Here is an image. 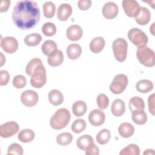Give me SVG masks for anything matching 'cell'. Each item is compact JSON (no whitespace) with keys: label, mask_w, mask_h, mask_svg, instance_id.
<instances>
[{"label":"cell","mask_w":155,"mask_h":155,"mask_svg":"<svg viewBox=\"0 0 155 155\" xmlns=\"http://www.w3.org/2000/svg\"><path fill=\"white\" fill-rule=\"evenodd\" d=\"M12 19L15 25L21 30L33 28L40 19V10L38 4L30 0L17 2L12 12Z\"/></svg>","instance_id":"6da1fadb"},{"label":"cell","mask_w":155,"mask_h":155,"mask_svg":"<svg viewBox=\"0 0 155 155\" xmlns=\"http://www.w3.org/2000/svg\"><path fill=\"white\" fill-rule=\"evenodd\" d=\"M70 117V111L65 108H61L50 118V125L54 130H61L67 125Z\"/></svg>","instance_id":"7a4b0ae2"},{"label":"cell","mask_w":155,"mask_h":155,"mask_svg":"<svg viewBox=\"0 0 155 155\" xmlns=\"http://www.w3.org/2000/svg\"><path fill=\"white\" fill-rule=\"evenodd\" d=\"M136 56L139 62L147 67H153L154 66V52L147 45L139 47Z\"/></svg>","instance_id":"3957f363"},{"label":"cell","mask_w":155,"mask_h":155,"mask_svg":"<svg viewBox=\"0 0 155 155\" xmlns=\"http://www.w3.org/2000/svg\"><path fill=\"white\" fill-rule=\"evenodd\" d=\"M112 49L116 59L119 62H124L127 55L128 44L124 38H117L112 44Z\"/></svg>","instance_id":"277c9868"},{"label":"cell","mask_w":155,"mask_h":155,"mask_svg":"<svg viewBox=\"0 0 155 155\" xmlns=\"http://www.w3.org/2000/svg\"><path fill=\"white\" fill-rule=\"evenodd\" d=\"M47 82L46 70L42 64L39 65L33 71L30 78L31 85L36 88L42 87Z\"/></svg>","instance_id":"5b68a950"},{"label":"cell","mask_w":155,"mask_h":155,"mask_svg":"<svg viewBox=\"0 0 155 155\" xmlns=\"http://www.w3.org/2000/svg\"><path fill=\"white\" fill-rule=\"evenodd\" d=\"M129 40L136 47L146 45L148 41L147 35L138 28H133L128 32Z\"/></svg>","instance_id":"8992f818"},{"label":"cell","mask_w":155,"mask_h":155,"mask_svg":"<svg viewBox=\"0 0 155 155\" xmlns=\"http://www.w3.org/2000/svg\"><path fill=\"white\" fill-rule=\"evenodd\" d=\"M128 82L127 76L124 74H117L113 79L110 85V90L116 94H119L124 92Z\"/></svg>","instance_id":"52a82bcc"},{"label":"cell","mask_w":155,"mask_h":155,"mask_svg":"<svg viewBox=\"0 0 155 155\" xmlns=\"http://www.w3.org/2000/svg\"><path fill=\"white\" fill-rule=\"evenodd\" d=\"M19 130L18 123L10 121L2 124L0 127V135L3 138L10 137L16 134Z\"/></svg>","instance_id":"ba28073f"},{"label":"cell","mask_w":155,"mask_h":155,"mask_svg":"<svg viewBox=\"0 0 155 155\" xmlns=\"http://www.w3.org/2000/svg\"><path fill=\"white\" fill-rule=\"evenodd\" d=\"M122 7L125 14L130 18H136L140 8L139 3L134 0H124Z\"/></svg>","instance_id":"9c48e42d"},{"label":"cell","mask_w":155,"mask_h":155,"mask_svg":"<svg viewBox=\"0 0 155 155\" xmlns=\"http://www.w3.org/2000/svg\"><path fill=\"white\" fill-rule=\"evenodd\" d=\"M18 45L17 39L13 37L7 36L1 39V47L7 53H15L18 50Z\"/></svg>","instance_id":"30bf717a"},{"label":"cell","mask_w":155,"mask_h":155,"mask_svg":"<svg viewBox=\"0 0 155 155\" xmlns=\"http://www.w3.org/2000/svg\"><path fill=\"white\" fill-rule=\"evenodd\" d=\"M38 93L31 90L24 91L21 95V101L26 107L35 106L38 103Z\"/></svg>","instance_id":"8fae6325"},{"label":"cell","mask_w":155,"mask_h":155,"mask_svg":"<svg viewBox=\"0 0 155 155\" xmlns=\"http://www.w3.org/2000/svg\"><path fill=\"white\" fill-rule=\"evenodd\" d=\"M105 120V115L101 110L94 109L90 113L88 116L89 122L93 126L99 127L104 123Z\"/></svg>","instance_id":"7c38bea8"},{"label":"cell","mask_w":155,"mask_h":155,"mask_svg":"<svg viewBox=\"0 0 155 155\" xmlns=\"http://www.w3.org/2000/svg\"><path fill=\"white\" fill-rule=\"evenodd\" d=\"M119 12L118 6L113 2L105 3L102 7L103 16L108 19H112L116 18Z\"/></svg>","instance_id":"4fadbf2b"},{"label":"cell","mask_w":155,"mask_h":155,"mask_svg":"<svg viewBox=\"0 0 155 155\" xmlns=\"http://www.w3.org/2000/svg\"><path fill=\"white\" fill-rule=\"evenodd\" d=\"M83 35L82 28L78 25H70L66 31L67 38L71 41H76L79 40Z\"/></svg>","instance_id":"5bb4252c"},{"label":"cell","mask_w":155,"mask_h":155,"mask_svg":"<svg viewBox=\"0 0 155 155\" xmlns=\"http://www.w3.org/2000/svg\"><path fill=\"white\" fill-rule=\"evenodd\" d=\"M72 13V7L69 4H61L57 10V17L58 19L65 21L71 16Z\"/></svg>","instance_id":"9a60e30c"},{"label":"cell","mask_w":155,"mask_h":155,"mask_svg":"<svg viewBox=\"0 0 155 155\" xmlns=\"http://www.w3.org/2000/svg\"><path fill=\"white\" fill-rule=\"evenodd\" d=\"M64 61L63 53L60 50H56L48 56L47 62L51 67H57L62 64Z\"/></svg>","instance_id":"2e32d148"},{"label":"cell","mask_w":155,"mask_h":155,"mask_svg":"<svg viewBox=\"0 0 155 155\" xmlns=\"http://www.w3.org/2000/svg\"><path fill=\"white\" fill-rule=\"evenodd\" d=\"M134 18L136 22L138 24L140 25H145L150 21L151 13L147 8L140 7L139 14Z\"/></svg>","instance_id":"e0dca14e"},{"label":"cell","mask_w":155,"mask_h":155,"mask_svg":"<svg viewBox=\"0 0 155 155\" xmlns=\"http://www.w3.org/2000/svg\"><path fill=\"white\" fill-rule=\"evenodd\" d=\"M111 111L114 116H122L125 111V105L124 101L120 99L114 100L111 106Z\"/></svg>","instance_id":"ac0fdd59"},{"label":"cell","mask_w":155,"mask_h":155,"mask_svg":"<svg viewBox=\"0 0 155 155\" xmlns=\"http://www.w3.org/2000/svg\"><path fill=\"white\" fill-rule=\"evenodd\" d=\"M105 44V39L101 36L94 38L90 43V49L94 53L101 52L104 48Z\"/></svg>","instance_id":"d6986e66"},{"label":"cell","mask_w":155,"mask_h":155,"mask_svg":"<svg viewBox=\"0 0 155 155\" xmlns=\"http://www.w3.org/2000/svg\"><path fill=\"white\" fill-rule=\"evenodd\" d=\"M48 97L49 102L54 106L59 105L64 101V96L62 93L56 89L51 90L48 94Z\"/></svg>","instance_id":"ffe728a7"},{"label":"cell","mask_w":155,"mask_h":155,"mask_svg":"<svg viewBox=\"0 0 155 155\" xmlns=\"http://www.w3.org/2000/svg\"><path fill=\"white\" fill-rule=\"evenodd\" d=\"M118 131L121 137L124 138H128L134 134V128L128 122H123L119 125Z\"/></svg>","instance_id":"44dd1931"},{"label":"cell","mask_w":155,"mask_h":155,"mask_svg":"<svg viewBox=\"0 0 155 155\" xmlns=\"http://www.w3.org/2000/svg\"><path fill=\"white\" fill-rule=\"evenodd\" d=\"M82 53L81 47L78 44H71L67 48V54L69 59L75 60L79 58Z\"/></svg>","instance_id":"7402d4cb"},{"label":"cell","mask_w":155,"mask_h":155,"mask_svg":"<svg viewBox=\"0 0 155 155\" xmlns=\"http://www.w3.org/2000/svg\"><path fill=\"white\" fill-rule=\"evenodd\" d=\"M133 121L137 125H143L147 121V115L144 110H138L131 111Z\"/></svg>","instance_id":"603a6c76"},{"label":"cell","mask_w":155,"mask_h":155,"mask_svg":"<svg viewBox=\"0 0 155 155\" xmlns=\"http://www.w3.org/2000/svg\"><path fill=\"white\" fill-rule=\"evenodd\" d=\"M87 110V105L83 101H76L72 106L73 113L77 117H81L83 116L86 113Z\"/></svg>","instance_id":"cb8c5ba5"},{"label":"cell","mask_w":155,"mask_h":155,"mask_svg":"<svg viewBox=\"0 0 155 155\" xmlns=\"http://www.w3.org/2000/svg\"><path fill=\"white\" fill-rule=\"evenodd\" d=\"M93 143H94L93 137L90 135L85 134L78 139L76 145L81 150L85 151V150Z\"/></svg>","instance_id":"d4e9b609"},{"label":"cell","mask_w":155,"mask_h":155,"mask_svg":"<svg viewBox=\"0 0 155 155\" xmlns=\"http://www.w3.org/2000/svg\"><path fill=\"white\" fill-rule=\"evenodd\" d=\"M136 87L138 91L142 93H147L153 90V84L150 80L142 79L137 82Z\"/></svg>","instance_id":"484cf974"},{"label":"cell","mask_w":155,"mask_h":155,"mask_svg":"<svg viewBox=\"0 0 155 155\" xmlns=\"http://www.w3.org/2000/svg\"><path fill=\"white\" fill-rule=\"evenodd\" d=\"M35 136V132L30 129H24L18 134V139L23 143H28L31 142Z\"/></svg>","instance_id":"4316f807"},{"label":"cell","mask_w":155,"mask_h":155,"mask_svg":"<svg viewBox=\"0 0 155 155\" xmlns=\"http://www.w3.org/2000/svg\"><path fill=\"white\" fill-rule=\"evenodd\" d=\"M129 108L131 111L138 110H144L145 104L143 100L138 96L131 97L129 101Z\"/></svg>","instance_id":"83f0119b"},{"label":"cell","mask_w":155,"mask_h":155,"mask_svg":"<svg viewBox=\"0 0 155 155\" xmlns=\"http://www.w3.org/2000/svg\"><path fill=\"white\" fill-rule=\"evenodd\" d=\"M42 41V36L39 33H31L25 36L24 39L25 44L30 47L36 46Z\"/></svg>","instance_id":"f1b7e54d"},{"label":"cell","mask_w":155,"mask_h":155,"mask_svg":"<svg viewBox=\"0 0 155 155\" xmlns=\"http://www.w3.org/2000/svg\"><path fill=\"white\" fill-rule=\"evenodd\" d=\"M41 50L45 55L48 56L57 50V44L52 40H47L42 45Z\"/></svg>","instance_id":"f546056e"},{"label":"cell","mask_w":155,"mask_h":155,"mask_svg":"<svg viewBox=\"0 0 155 155\" xmlns=\"http://www.w3.org/2000/svg\"><path fill=\"white\" fill-rule=\"evenodd\" d=\"M44 15L47 18H52L55 14L56 6L54 3L51 1H47L43 4L42 6Z\"/></svg>","instance_id":"4dcf8cb0"},{"label":"cell","mask_w":155,"mask_h":155,"mask_svg":"<svg viewBox=\"0 0 155 155\" xmlns=\"http://www.w3.org/2000/svg\"><path fill=\"white\" fill-rule=\"evenodd\" d=\"M111 137L110 131L106 128L101 130L96 136V140L100 145H104L108 143Z\"/></svg>","instance_id":"1f68e13d"},{"label":"cell","mask_w":155,"mask_h":155,"mask_svg":"<svg viewBox=\"0 0 155 155\" xmlns=\"http://www.w3.org/2000/svg\"><path fill=\"white\" fill-rule=\"evenodd\" d=\"M73 136L70 133L65 132L59 134L56 137L57 143L62 146H66L69 145L73 140Z\"/></svg>","instance_id":"d6a6232c"},{"label":"cell","mask_w":155,"mask_h":155,"mask_svg":"<svg viewBox=\"0 0 155 155\" xmlns=\"http://www.w3.org/2000/svg\"><path fill=\"white\" fill-rule=\"evenodd\" d=\"M140 148L136 144H130L124 148L119 153L120 155H139Z\"/></svg>","instance_id":"836d02e7"},{"label":"cell","mask_w":155,"mask_h":155,"mask_svg":"<svg viewBox=\"0 0 155 155\" xmlns=\"http://www.w3.org/2000/svg\"><path fill=\"white\" fill-rule=\"evenodd\" d=\"M86 128V122L84 119H77L72 124L71 129L75 133H80Z\"/></svg>","instance_id":"e575fe53"},{"label":"cell","mask_w":155,"mask_h":155,"mask_svg":"<svg viewBox=\"0 0 155 155\" xmlns=\"http://www.w3.org/2000/svg\"><path fill=\"white\" fill-rule=\"evenodd\" d=\"M42 31L47 36H52L56 32V25L50 22H46L42 27Z\"/></svg>","instance_id":"d590c367"},{"label":"cell","mask_w":155,"mask_h":155,"mask_svg":"<svg viewBox=\"0 0 155 155\" xmlns=\"http://www.w3.org/2000/svg\"><path fill=\"white\" fill-rule=\"evenodd\" d=\"M42 64V61L39 58H34L32 59L27 65L25 67V72L26 73L31 76L35 70V69L40 64Z\"/></svg>","instance_id":"8d00e7d4"},{"label":"cell","mask_w":155,"mask_h":155,"mask_svg":"<svg viewBox=\"0 0 155 155\" xmlns=\"http://www.w3.org/2000/svg\"><path fill=\"white\" fill-rule=\"evenodd\" d=\"M12 83H13V85L15 88H22L25 86L27 84V80L23 75L18 74L13 78Z\"/></svg>","instance_id":"74e56055"},{"label":"cell","mask_w":155,"mask_h":155,"mask_svg":"<svg viewBox=\"0 0 155 155\" xmlns=\"http://www.w3.org/2000/svg\"><path fill=\"white\" fill-rule=\"evenodd\" d=\"M99 108L101 110L105 109L109 105V99L107 95L103 93L99 94L96 99Z\"/></svg>","instance_id":"f35d334b"},{"label":"cell","mask_w":155,"mask_h":155,"mask_svg":"<svg viewBox=\"0 0 155 155\" xmlns=\"http://www.w3.org/2000/svg\"><path fill=\"white\" fill-rule=\"evenodd\" d=\"M24 153L22 147L17 143H12L8 148L7 154L22 155Z\"/></svg>","instance_id":"ab89813d"},{"label":"cell","mask_w":155,"mask_h":155,"mask_svg":"<svg viewBox=\"0 0 155 155\" xmlns=\"http://www.w3.org/2000/svg\"><path fill=\"white\" fill-rule=\"evenodd\" d=\"M0 85L1 86L7 85L10 80V74L6 70L0 71Z\"/></svg>","instance_id":"60d3db41"},{"label":"cell","mask_w":155,"mask_h":155,"mask_svg":"<svg viewBox=\"0 0 155 155\" xmlns=\"http://www.w3.org/2000/svg\"><path fill=\"white\" fill-rule=\"evenodd\" d=\"M99 154V148L93 143L91 144L86 150H85V154L86 155H98Z\"/></svg>","instance_id":"b9f144b4"},{"label":"cell","mask_w":155,"mask_h":155,"mask_svg":"<svg viewBox=\"0 0 155 155\" xmlns=\"http://www.w3.org/2000/svg\"><path fill=\"white\" fill-rule=\"evenodd\" d=\"M91 5V1L90 0H79L78 2V6L81 10H87Z\"/></svg>","instance_id":"7bdbcfd3"},{"label":"cell","mask_w":155,"mask_h":155,"mask_svg":"<svg viewBox=\"0 0 155 155\" xmlns=\"http://www.w3.org/2000/svg\"><path fill=\"white\" fill-rule=\"evenodd\" d=\"M148 109L150 112L154 116V94H152L149 96L148 98Z\"/></svg>","instance_id":"ee69618b"},{"label":"cell","mask_w":155,"mask_h":155,"mask_svg":"<svg viewBox=\"0 0 155 155\" xmlns=\"http://www.w3.org/2000/svg\"><path fill=\"white\" fill-rule=\"evenodd\" d=\"M10 5V1L9 0H2L1 2L0 12L1 13L5 12L8 9Z\"/></svg>","instance_id":"f6af8a7d"},{"label":"cell","mask_w":155,"mask_h":155,"mask_svg":"<svg viewBox=\"0 0 155 155\" xmlns=\"http://www.w3.org/2000/svg\"><path fill=\"white\" fill-rule=\"evenodd\" d=\"M154 153V150H152V149H148V150H146L144 152H143V155H145V154H153Z\"/></svg>","instance_id":"bcb514c9"},{"label":"cell","mask_w":155,"mask_h":155,"mask_svg":"<svg viewBox=\"0 0 155 155\" xmlns=\"http://www.w3.org/2000/svg\"><path fill=\"white\" fill-rule=\"evenodd\" d=\"M0 54H1V67H2L4 64L5 62V58L4 56L2 53L1 52Z\"/></svg>","instance_id":"7dc6e473"}]
</instances>
